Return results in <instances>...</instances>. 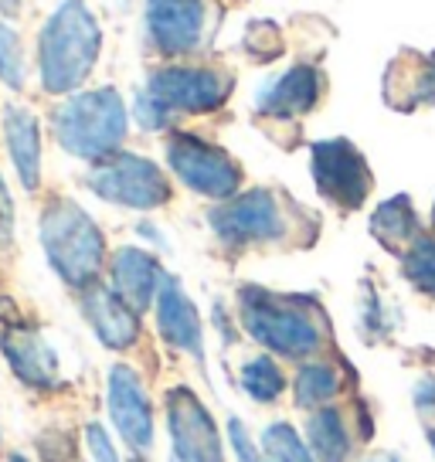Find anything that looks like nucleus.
Returning a JSON list of instances; mask_svg holds the SVG:
<instances>
[{
    "instance_id": "obj_1",
    "label": "nucleus",
    "mask_w": 435,
    "mask_h": 462,
    "mask_svg": "<svg viewBox=\"0 0 435 462\" xmlns=\"http://www.w3.org/2000/svg\"><path fill=\"white\" fill-rule=\"evenodd\" d=\"M238 317L245 333L279 357L303 361L330 344V319L313 296H290L262 286L238 289Z\"/></svg>"
},
{
    "instance_id": "obj_2",
    "label": "nucleus",
    "mask_w": 435,
    "mask_h": 462,
    "mask_svg": "<svg viewBox=\"0 0 435 462\" xmlns=\"http://www.w3.org/2000/svg\"><path fill=\"white\" fill-rule=\"evenodd\" d=\"M102 31L86 0H61L59 11L44 21L38 38L42 86L51 96H65L86 82L99 61Z\"/></svg>"
},
{
    "instance_id": "obj_3",
    "label": "nucleus",
    "mask_w": 435,
    "mask_h": 462,
    "mask_svg": "<svg viewBox=\"0 0 435 462\" xmlns=\"http://www.w3.org/2000/svg\"><path fill=\"white\" fill-rule=\"evenodd\" d=\"M42 248L48 265L72 289L96 286L106 265V238L82 204L55 198L42 211Z\"/></svg>"
},
{
    "instance_id": "obj_4",
    "label": "nucleus",
    "mask_w": 435,
    "mask_h": 462,
    "mask_svg": "<svg viewBox=\"0 0 435 462\" xmlns=\"http://www.w3.org/2000/svg\"><path fill=\"white\" fill-rule=\"evenodd\" d=\"M130 116L116 88H92L75 92L51 116V130L65 153L79 160H106L113 157L126 140Z\"/></svg>"
},
{
    "instance_id": "obj_5",
    "label": "nucleus",
    "mask_w": 435,
    "mask_h": 462,
    "mask_svg": "<svg viewBox=\"0 0 435 462\" xmlns=\"http://www.w3.org/2000/svg\"><path fill=\"white\" fill-rule=\"evenodd\" d=\"M208 221H211V231L228 248L286 242V235L292 231L290 201H282L276 190L269 188H252L245 194L221 201L208 215Z\"/></svg>"
},
{
    "instance_id": "obj_6",
    "label": "nucleus",
    "mask_w": 435,
    "mask_h": 462,
    "mask_svg": "<svg viewBox=\"0 0 435 462\" xmlns=\"http://www.w3.org/2000/svg\"><path fill=\"white\" fill-rule=\"evenodd\" d=\"M88 190L109 204L133 208V211H153L171 201V180L153 160L140 153H113L99 160L86 177Z\"/></svg>"
},
{
    "instance_id": "obj_7",
    "label": "nucleus",
    "mask_w": 435,
    "mask_h": 462,
    "mask_svg": "<svg viewBox=\"0 0 435 462\" xmlns=\"http://www.w3.org/2000/svg\"><path fill=\"white\" fill-rule=\"evenodd\" d=\"M310 173L319 198L344 215L361 211L367 194L375 190V173L367 167V157L344 136L317 140L310 146Z\"/></svg>"
},
{
    "instance_id": "obj_8",
    "label": "nucleus",
    "mask_w": 435,
    "mask_h": 462,
    "mask_svg": "<svg viewBox=\"0 0 435 462\" xmlns=\"http://www.w3.org/2000/svg\"><path fill=\"white\" fill-rule=\"evenodd\" d=\"M167 163L184 188L211 201H228L242 190V167L221 146L194 133H174L167 140Z\"/></svg>"
},
{
    "instance_id": "obj_9",
    "label": "nucleus",
    "mask_w": 435,
    "mask_h": 462,
    "mask_svg": "<svg viewBox=\"0 0 435 462\" xmlns=\"http://www.w3.org/2000/svg\"><path fill=\"white\" fill-rule=\"evenodd\" d=\"M167 435L177 462H225L218 421L190 388L167 391Z\"/></svg>"
},
{
    "instance_id": "obj_10",
    "label": "nucleus",
    "mask_w": 435,
    "mask_h": 462,
    "mask_svg": "<svg viewBox=\"0 0 435 462\" xmlns=\"http://www.w3.org/2000/svg\"><path fill=\"white\" fill-rule=\"evenodd\" d=\"M150 96H157L171 113H215L232 96V75L201 65H171L150 79Z\"/></svg>"
},
{
    "instance_id": "obj_11",
    "label": "nucleus",
    "mask_w": 435,
    "mask_h": 462,
    "mask_svg": "<svg viewBox=\"0 0 435 462\" xmlns=\"http://www.w3.org/2000/svg\"><path fill=\"white\" fill-rule=\"evenodd\" d=\"M106 411H109V421L119 432V439L133 452H150V446H153V404H150V394H146L140 374L126 364L109 367Z\"/></svg>"
},
{
    "instance_id": "obj_12",
    "label": "nucleus",
    "mask_w": 435,
    "mask_h": 462,
    "mask_svg": "<svg viewBox=\"0 0 435 462\" xmlns=\"http://www.w3.org/2000/svg\"><path fill=\"white\" fill-rule=\"evenodd\" d=\"M323 96H327V75L319 72L317 65L300 61L259 88L255 113L262 119H273V123H292V119H303L306 113H313Z\"/></svg>"
},
{
    "instance_id": "obj_13",
    "label": "nucleus",
    "mask_w": 435,
    "mask_h": 462,
    "mask_svg": "<svg viewBox=\"0 0 435 462\" xmlns=\"http://www.w3.org/2000/svg\"><path fill=\"white\" fill-rule=\"evenodd\" d=\"M208 7L204 0H146V31L157 51L171 58L201 48Z\"/></svg>"
},
{
    "instance_id": "obj_14",
    "label": "nucleus",
    "mask_w": 435,
    "mask_h": 462,
    "mask_svg": "<svg viewBox=\"0 0 435 462\" xmlns=\"http://www.w3.org/2000/svg\"><path fill=\"white\" fill-rule=\"evenodd\" d=\"M381 96L394 113H419L435 106V58L402 48L384 69Z\"/></svg>"
},
{
    "instance_id": "obj_15",
    "label": "nucleus",
    "mask_w": 435,
    "mask_h": 462,
    "mask_svg": "<svg viewBox=\"0 0 435 462\" xmlns=\"http://www.w3.org/2000/svg\"><path fill=\"white\" fill-rule=\"evenodd\" d=\"M0 350L11 364V371L24 384H31V388H55L59 384V354L42 337V330L11 319L7 330L0 333Z\"/></svg>"
},
{
    "instance_id": "obj_16",
    "label": "nucleus",
    "mask_w": 435,
    "mask_h": 462,
    "mask_svg": "<svg viewBox=\"0 0 435 462\" xmlns=\"http://www.w3.org/2000/svg\"><path fill=\"white\" fill-rule=\"evenodd\" d=\"M82 317L88 319L92 333L109 350H130L140 340V313L133 310L116 289L88 286L82 289Z\"/></svg>"
},
{
    "instance_id": "obj_17",
    "label": "nucleus",
    "mask_w": 435,
    "mask_h": 462,
    "mask_svg": "<svg viewBox=\"0 0 435 462\" xmlns=\"http://www.w3.org/2000/svg\"><path fill=\"white\" fill-rule=\"evenodd\" d=\"M157 330L167 344L180 350V354H190L194 361H204V327H201V313L198 306L190 303V296L180 289L174 275L163 279V286L157 292Z\"/></svg>"
},
{
    "instance_id": "obj_18",
    "label": "nucleus",
    "mask_w": 435,
    "mask_h": 462,
    "mask_svg": "<svg viewBox=\"0 0 435 462\" xmlns=\"http://www.w3.org/2000/svg\"><path fill=\"white\" fill-rule=\"evenodd\" d=\"M109 269H113V289H116L136 313H143L146 306L157 303V292L163 286L167 273L160 269V262L146 248H136V245L119 248Z\"/></svg>"
},
{
    "instance_id": "obj_19",
    "label": "nucleus",
    "mask_w": 435,
    "mask_h": 462,
    "mask_svg": "<svg viewBox=\"0 0 435 462\" xmlns=\"http://www.w3.org/2000/svg\"><path fill=\"white\" fill-rule=\"evenodd\" d=\"M4 140L7 153L17 171V180L24 190H38L42 184V130L38 119L24 106H7L4 109Z\"/></svg>"
},
{
    "instance_id": "obj_20",
    "label": "nucleus",
    "mask_w": 435,
    "mask_h": 462,
    "mask_svg": "<svg viewBox=\"0 0 435 462\" xmlns=\"http://www.w3.org/2000/svg\"><path fill=\"white\" fill-rule=\"evenodd\" d=\"M421 231L425 228H421L415 204H412L408 194H394L392 201L377 204V211L371 215V235L398 259L412 248V242L419 238Z\"/></svg>"
},
{
    "instance_id": "obj_21",
    "label": "nucleus",
    "mask_w": 435,
    "mask_h": 462,
    "mask_svg": "<svg viewBox=\"0 0 435 462\" xmlns=\"http://www.w3.org/2000/svg\"><path fill=\"white\" fill-rule=\"evenodd\" d=\"M306 446L317 456V462H347L354 452V439H350L347 419L337 404H323L317 408L310 421H306Z\"/></svg>"
},
{
    "instance_id": "obj_22",
    "label": "nucleus",
    "mask_w": 435,
    "mask_h": 462,
    "mask_svg": "<svg viewBox=\"0 0 435 462\" xmlns=\"http://www.w3.org/2000/svg\"><path fill=\"white\" fill-rule=\"evenodd\" d=\"M300 408H323L340 394V371L330 361H310L300 367L296 384H292Z\"/></svg>"
},
{
    "instance_id": "obj_23",
    "label": "nucleus",
    "mask_w": 435,
    "mask_h": 462,
    "mask_svg": "<svg viewBox=\"0 0 435 462\" xmlns=\"http://www.w3.org/2000/svg\"><path fill=\"white\" fill-rule=\"evenodd\" d=\"M402 275L415 292L435 300V231H421L412 242V248L402 255Z\"/></svg>"
},
{
    "instance_id": "obj_24",
    "label": "nucleus",
    "mask_w": 435,
    "mask_h": 462,
    "mask_svg": "<svg viewBox=\"0 0 435 462\" xmlns=\"http://www.w3.org/2000/svg\"><path fill=\"white\" fill-rule=\"evenodd\" d=\"M242 391H245L252 402L273 404L286 391V377H282L279 364L269 354H259V357L242 364Z\"/></svg>"
},
{
    "instance_id": "obj_25",
    "label": "nucleus",
    "mask_w": 435,
    "mask_h": 462,
    "mask_svg": "<svg viewBox=\"0 0 435 462\" xmlns=\"http://www.w3.org/2000/svg\"><path fill=\"white\" fill-rule=\"evenodd\" d=\"M262 456L269 462H317V456L300 439V432L286 421H276L262 432Z\"/></svg>"
},
{
    "instance_id": "obj_26",
    "label": "nucleus",
    "mask_w": 435,
    "mask_h": 462,
    "mask_svg": "<svg viewBox=\"0 0 435 462\" xmlns=\"http://www.w3.org/2000/svg\"><path fill=\"white\" fill-rule=\"evenodd\" d=\"M0 82L7 88H24V51L11 24H0Z\"/></svg>"
},
{
    "instance_id": "obj_27",
    "label": "nucleus",
    "mask_w": 435,
    "mask_h": 462,
    "mask_svg": "<svg viewBox=\"0 0 435 462\" xmlns=\"http://www.w3.org/2000/svg\"><path fill=\"white\" fill-rule=\"evenodd\" d=\"M242 44L255 61H273V58L282 55V31L273 21H252Z\"/></svg>"
},
{
    "instance_id": "obj_28",
    "label": "nucleus",
    "mask_w": 435,
    "mask_h": 462,
    "mask_svg": "<svg viewBox=\"0 0 435 462\" xmlns=\"http://www.w3.org/2000/svg\"><path fill=\"white\" fill-rule=\"evenodd\" d=\"M133 116H136V123H140L143 130L160 133V130H167V126H171V116L174 113H171L157 96H150V88H143V92H136V96H133Z\"/></svg>"
},
{
    "instance_id": "obj_29",
    "label": "nucleus",
    "mask_w": 435,
    "mask_h": 462,
    "mask_svg": "<svg viewBox=\"0 0 435 462\" xmlns=\"http://www.w3.org/2000/svg\"><path fill=\"white\" fill-rule=\"evenodd\" d=\"M86 448L92 462H119V452H116V442H113V435L106 425L99 421H88L86 425Z\"/></svg>"
},
{
    "instance_id": "obj_30",
    "label": "nucleus",
    "mask_w": 435,
    "mask_h": 462,
    "mask_svg": "<svg viewBox=\"0 0 435 462\" xmlns=\"http://www.w3.org/2000/svg\"><path fill=\"white\" fill-rule=\"evenodd\" d=\"M228 439H232V448L238 462H265V456H259V446L252 442V435L245 432L242 419H228Z\"/></svg>"
},
{
    "instance_id": "obj_31",
    "label": "nucleus",
    "mask_w": 435,
    "mask_h": 462,
    "mask_svg": "<svg viewBox=\"0 0 435 462\" xmlns=\"http://www.w3.org/2000/svg\"><path fill=\"white\" fill-rule=\"evenodd\" d=\"M415 408H419V415L425 421L435 419V374H425L415 384Z\"/></svg>"
},
{
    "instance_id": "obj_32",
    "label": "nucleus",
    "mask_w": 435,
    "mask_h": 462,
    "mask_svg": "<svg viewBox=\"0 0 435 462\" xmlns=\"http://www.w3.org/2000/svg\"><path fill=\"white\" fill-rule=\"evenodd\" d=\"M11 231H14V201H11L7 184L0 177V242H11Z\"/></svg>"
},
{
    "instance_id": "obj_33",
    "label": "nucleus",
    "mask_w": 435,
    "mask_h": 462,
    "mask_svg": "<svg viewBox=\"0 0 435 462\" xmlns=\"http://www.w3.org/2000/svg\"><path fill=\"white\" fill-rule=\"evenodd\" d=\"M44 452H48V448H44ZM48 462H82V459L75 456L72 442H65L61 448H51V452H48Z\"/></svg>"
},
{
    "instance_id": "obj_34",
    "label": "nucleus",
    "mask_w": 435,
    "mask_h": 462,
    "mask_svg": "<svg viewBox=\"0 0 435 462\" xmlns=\"http://www.w3.org/2000/svg\"><path fill=\"white\" fill-rule=\"evenodd\" d=\"M140 235H146V238H150V242H157V245H167V238H163L153 225H140Z\"/></svg>"
},
{
    "instance_id": "obj_35",
    "label": "nucleus",
    "mask_w": 435,
    "mask_h": 462,
    "mask_svg": "<svg viewBox=\"0 0 435 462\" xmlns=\"http://www.w3.org/2000/svg\"><path fill=\"white\" fill-rule=\"evenodd\" d=\"M367 462H402V459L392 456V452H384V456H375V459H367Z\"/></svg>"
},
{
    "instance_id": "obj_36",
    "label": "nucleus",
    "mask_w": 435,
    "mask_h": 462,
    "mask_svg": "<svg viewBox=\"0 0 435 462\" xmlns=\"http://www.w3.org/2000/svg\"><path fill=\"white\" fill-rule=\"evenodd\" d=\"M11 462H28V456H21V452H14V456H11Z\"/></svg>"
},
{
    "instance_id": "obj_37",
    "label": "nucleus",
    "mask_w": 435,
    "mask_h": 462,
    "mask_svg": "<svg viewBox=\"0 0 435 462\" xmlns=\"http://www.w3.org/2000/svg\"><path fill=\"white\" fill-rule=\"evenodd\" d=\"M429 442H432V448H435V429H429Z\"/></svg>"
},
{
    "instance_id": "obj_38",
    "label": "nucleus",
    "mask_w": 435,
    "mask_h": 462,
    "mask_svg": "<svg viewBox=\"0 0 435 462\" xmlns=\"http://www.w3.org/2000/svg\"><path fill=\"white\" fill-rule=\"evenodd\" d=\"M432 231H435V204H432Z\"/></svg>"
},
{
    "instance_id": "obj_39",
    "label": "nucleus",
    "mask_w": 435,
    "mask_h": 462,
    "mask_svg": "<svg viewBox=\"0 0 435 462\" xmlns=\"http://www.w3.org/2000/svg\"><path fill=\"white\" fill-rule=\"evenodd\" d=\"M133 462H143V459H133Z\"/></svg>"
},
{
    "instance_id": "obj_40",
    "label": "nucleus",
    "mask_w": 435,
    "mask_h": 462,
    "mask_svg": "<svg viewBox=\"0 0 435 462\" xmlns=\"http://www.w3.org/2000/svg\"><path fill=\"white\" fill-rule=\"evenodd\" d=\"M171 462H177V459H171Z\"/></svg>"
},
{
    "instance_id": "obj_41",
    "label": "nucleus",
    "mask_w": 435,
    "mask_h": 462,
    "mask_svg": "<svg viewBox=\"0 0 435 462\" xmlns=\"http://www.w3.org/2000/svg\"><path fill=\"white\" fill-rule=\"evenodd\" d=\"M432 58H435V51H432Z\"/></svg>"
},
{
    "instance_id": "obj_42",
    "label": "nucleus",
    "mask_w": 435,
    "mask_h": 462,
    "mask_svg": "<svg viewBox=\"0 0 435 462\" xmlns=\"http://www.w3.org/2000/svg\"><path fill=\"white\" fill-rule=\"evenodd\" d=\"M265 462H269V459H265Z\"/></svg>"
}]
</instances>
